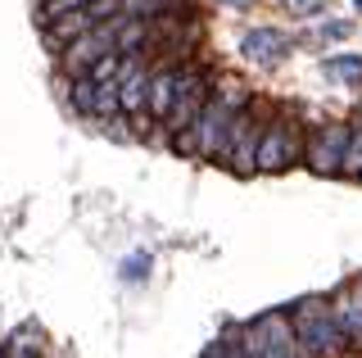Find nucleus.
Wrapping results in <instances>:
<instances>
[{"label":"nucleus","mask_w":362,"mask_h":358,"mask_svg":"<svg viewBox=\"0 0 362 358\" xmlns=\"http://www.w3.org/2000/svg\"><path fill=\"white\" fill-rule=\"evenodd\" d=\"M240 114V91H235V82H226L213 100H204L195 127L177 132V150H195L204 159H213V154L226 150V137H231V122Z\"/></svg>","instance_id":"obj_1"},{"label":"nucleus","mask_w":362,"mask_h":358,"mask_svg":"<svg viewBox=\"0 0 362 358\" xmlns=\"http://www.w3.org/2000/svg\"><path fill=\"white\" fill-rule=\"evenodd\" d=\"M249 354L254 358H299V335H294V318L281 308L263 313L254 327L245 331Z\"/></svg>","instance_id":"obj_2"},{"label":"nucleus","mask_w":362,"mask_h":358,"mask_svg":"<svg viewBox=\"0 0 362 358\" xmlns=\"http://www.w3.org/2000/svg\"><path fill=\"white\" fill-rule=\"evenodd\" d=\"M294 335H299L303 354H331L339 345V322L322 299H303V304L294 308Z\"/></svg>","instance_id":"obj_3"},{"label":"nucleus","mask_w":362,"mask_h":358,"mask_svg":"<svg viewBox=\"0 0 362 358\" xmlns=\"http://www.w3.org/2000/svg\"><path fill=\"white\" fill-rule=\"evenodd\" d=\"M204 100H209V77H204L199 69H181V77H177V96H173V109H168V127H173V132L195 127Z\"/></svg>","instance_id":"obj_4"},{"label":"nucleus","mask_w":362,"mask_h":358,"mask_svg":"<svg viewBox=\"0 0 362 358\" xmlns=\"http://www.w3.org/2000/svg\"><path fill=\"white\" fill-rule=\"evenodd\" d=\"M127 9L122 14H113L109 23H100V28H90V32H82V37L73 41V50H68V69H90L95 59H105L109 50H118V32L127 28Z\"/></svg>","instance_id":"obj_5"},{"label":"nucleus","mask_w":362,"mask_h":358,"mask_svg":"<svg viewBox=\"0 0 362 358\" xmlns=\"http://www.w3.org/2000/svg\"><path fill=\"white\" fill-rule=\"evenodd\" d=\"M344 145H349V127H344V122H326V127H317L308 137L303 159H308L313 173L331 177V173H339V163H344Z\"/></svg>","instance_id":"obj_6"},{"label":"nucleus","mask_w":362,"mask_h":358,"mask_svg":"<svg viewBox=\"0 0 362 358\" xmlns=\"http://www.w3.org/2000/svg\"><path fill=\"white\" fill-rule=\"evenodd\" d=\"M258 141H263V122L254 118V109H240L231 122V137H226V159H231L235 173H254V154H258Z\"/></svg>","instance_id":"obj_7"},{"label":"nucleus","mask_w":362,"mask_h":358,"mask_svg":"<svg viewBox=\"0 0 362 358\" xmlns=\"http://www.w3.org/2000/svg\"><path fill=\"white\" fill-rule=\"evenodd\" d=\"M113 14H122V0H90V5L73 9V14L54 18V23H45V28H50L54 41H68V37H82V32H90V28L109 23Z\"/></svg>","instance_id":"obj_8"},{"label":"nucleus","mask_w":362,"mask_h":358,"mask_svg":"<svg viewBox=\"0 0 362 358\" xmlns=\"http://www.w3.org/2000/svg\"><path fill=\"white\" fill-rule=\"evenodd\" d=\"M290 159H294V132L276 118L272 127H263V141H258L254 168H263V173H281Z\"/></svg>","instance_id":"obj_9"},{"label":"nucleus","mask_w":362,"mask_h":358,"mask_svg":"<svg viewBox=\"0 0 362 358\" xmlns=\"http://www.w3.org/2000/svg\"><path fill=\"white\" fill-rule=\"evenodd\" d=\"M240 50H245V59H254V64H281L286 50H290V41H286V32H276V28H254V32H245Z\"/></svg>","instance_id":"obj_10"},{"label":"nucleus","mask_w":362,"mask_h":358,"mask_svg":"<svg viewBox=\"0 0 362 358\" xmlns=\"http://www.w3.org/2000/svg\"><path fill=\"white\" fill-rule=\"evenodd\" d=\"M118 109L127 118H141L145 109H150V77L141 69H127V77L118 82Z\"/></svg>","instance_id":"obj_11"},{"label":"nucleus","mask_w":362,"mask_h":358,"mask_svg":"<svg viewBox=\"0 0 362 358\" xmlns=\"http://www.w3.org/2000/svg\"><path fill=\"white\" fill-rule=\"evenodd\" d=\"M335 322L344 335H354V340H362V286H349L344 295L335 299Z\"/></svg>","instance_id":"obj_12"},{"label":"nucleus","mask_w":362,"mask_h":358,"mask_svg":"<svg viewBox=\"0 0 362 358\" xmlns=\"http://www.w3.org/2000/svg\"><path fill=\"white\" fill-rule=\"evenodd\" d=\"M177 77H181V69H163V73L150 77V114L154 118H168L173 96H177Z\"/></svg>","instance_id":"obj_13"},{"label":"nucleus","mask_w":362,"mask_h":358,"mask_svg":"<svg viewBox=\"0 0 362 358\" xmlns=\"http://www.w3.org/2000/svg\"><path fill=\"white\" fill-rule=\"evenodd\" d=\"M326 73L339 82H362V54H335V59H326Z\"/></svg>","instance_id":"obj_14"},{"label":"nucleus","mask_w":362,"mask_h":358,"mask_svg":"<svg viewBox=\"0 0 362 358\" xmlns=\"http://www.w3.org/2000/svg\"><path fill=\"white\" fill-rule=\"evenodd\" d=\"M344 177H362V127H349V145H344V163H339Z\"/></svg>","instance_id":"obj_15"},{"label":"nucleus","mask_w":362,"mask_h":358,"mask_svg":"<svg viewBox=\"0 0 362 358\" xmlns=\"http://www.w3.org/2000/svg\"><path fill=\"white\" fill-rule=\"evenodd\" d=\"M118 86L113 82H95V118H118Z\"/></svg>","instance_id":"obj_16"},{"label":"nucleus","mask_w":362,"mask_h":358,"mask_svg":"<svg viewBox=\"0 0 362 358\" xmlns=\"http://www.w3.org/2000/svg\"><path fill=\"white\" fill-rule=\"evenodd\" d=\"M204 358H254V354H249V340H245V335H222V340L213 345Z\"/></svg>","instance_id":"obj_17"},{"label":"nucleus","mask_w":362,"mask_h":358,"mask_svg":"<svg viewBox=\"0 0 362 358\" xmlns=\"http://www.w3.org/2000/svg\"><path fill=\"white\" fill-rule=\"evenodd\" d=\"M73 105L82 109V114H95V77H77L73 82Z\"/></svg>","instance_id":"obj_18"},{"label":"nucleus","mask_w":362,"mask_h":358,"mask_svg":"<svg viewBox=\"0 0 362 358\" xmlns=\"http://www.w3.org/2000/svg\"><path fill=\"white\" fill-rule=\"evenodd\" d=\"M82 5H90V0H45V23H54V18L73 14V9H82Z\"/></svg>","instance_id":"obj_19"},{"label":"nucleus","mask_w":362,"mask_h":358,"mask_svg":"<svg viewBox=\"0 0 362 358\" xmlns=\"http://www.w3.org/2000/svg\"><path fill=\"white\" fill-rule=\"evenodd\" d=\"M150 272V254H132L127 259V277H145Z\"/></svg>","instance_id":"obj_20"},{"label":"nucleus","mask_w":362,"mask_h":358,"mask_svg":"<svg viewBox=\"0 0 362 358\" xmlns=\"http://www.w3.org/2000/svg\"><path fill=\"white\" fill-rule=\"evenodd\" d=\"M322 32H326V37H331V41H339V37H349V32H354V28H349V23H326Z\"/></svg>","instance_id":"obj_21"},{"label":"nucleus","mask_w":362,"mask_h":358,"mask_svg":"<svg viewBox=\"0 0 362 358\" xmlns=\"http://www.w3.org/2000/svg\"><path fill=\"white\" fill-rule=\"evenodd\" d=\"M14 358H37V354H32V345H18V350H14Z\"/></svg>","instance_id":"obj_22"},{"label":"nucleus","mask_w":362,"mask_h":358,"mask_svg":"<svg viewBox=\"0 0 362 358\" xmlns=\"http://www.w3.org/2000/svg\"><path fill=\"white\" fill-rule=\"evenodd\" d=\"M222 5H249V0H222Z\"/></svg>","instance_id":"obj_23"},{"label":"nucleus","mask_w":362,"mask_h":358,"mask_svg":"<svg viewBox=\"0 0 362 358\" xmlns=\"http://www.w3.org/2000/svg\"><path fill=\"white\" fill-rule=\"evenodd\" d=\"M286 5H308V0H286Z\"/></svg>","instance_id":"obj_24"},{"label":"nucleus","mask_w":362,"mask_h":358,"mask_svg":"<svg viewBox=\"0 0 362 358\" xmlns=\"http://www.w3.org/2000/svg\"><path fill=\"white\" fill-rule=\"evenodd\" d=\"M354 5H358V9H362V0H354Z\"/></svg>","instance_id":"obj_25"},{"label":"nucleus","mask_w":362,"mask_h":358,"mask_svg":"<svg viewBox=\"0 0 362 358\" xmlns=\"http://www.w3.org/2000/svg\"><path fill=\"white\" fill-rule=\"evenodd\" d=\"M0 358H5V354H0Z\"/></svg>","instance_id":"obj_26"}]
</instances>
